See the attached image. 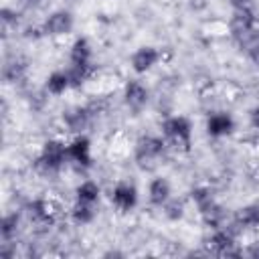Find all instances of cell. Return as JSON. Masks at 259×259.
<instances>
[{"label":"cell","mask_w":259,"mask_h":259,"mask_svg":"<svg viewBox=\"0 0 259 259\" xmlns=\"http://www.w3.org/2000/svg\"><path fill=\"white\" fill-rule=\"evenodd\" d=\"M164 156V142L156 136H142L136 144V162L142 170H152Z\"/></svg>","instance_id":"obj_1"},{"label":"cell","mask_w":259,"mask_h":259,"mask_svg":"<svg viewBox=\"0 0 259 259\" xmlns=\"http://www.w3.org/2000/svg\"><path fill=\"white\" fill-rule=\"evenodd\" d=\"M231 26V34L235 36V40L245 49L259 32L255 28V16L251 12V8H243V10H233V16L229 20Z\"/></svg>","instance_id":"obj_2"},{"label":"cell","mask_w":259,"mask_h":259,"mask_svg":"<svg viewBox=\"0 0 259 259\" xmlns=\"http://www.w3.org/2000/svg\"><path fill=\"white\" fill-rule=\"evenodd\" d=\"M162 132L170 142H174L182 150H186V152L190 150V146H192V123H190L188 117H184V115L168 117L162 123Z\"/></svg>","instance_id":"obj_3"},{"label":"cell","mask_w":259,"mask_h":259,"mask_svg":"<svg viewBox=\"0 0 259 259\" xmlns=\"http://www.w3.org/2000/svg\"><path fill=\"white\" fill-rule=\"evenodd\" d=\"M67 158H69L67 146L61 140H47L42 144V150L38 156V166L45 168L47 172H57L63 168Z\"/></svg>","instance_id":"obj_4"},{"label":"cell","mask_w":259,"mask_h":259,"mask_svg":"<svg viewBox=\"0 0 259 259\" xmlns=\"http://www.w3.org/2000/svg\"><path fill=\"white\" fill-rule=\"evenodd\" d=\"M73 26H75V18L69 10H55L47 16L42 24V32L49 36H65L73 30Z\"/></svg>","instance_id":"obj_5"},{"label":"cell","mask_w":259,"mask_h":259,"mask_svg":"<svg viewBox=\"0 0 259 259\" xmlns=\"http://www.w3.org/2000/svg\"><path fill=\"white\" fill-rule=\"evenodd\" d=\"M111 202L119 212H130L138 204V188L132 182H117L111 190Z\"/></svg>","instance_id":"obj_6"},{"label":"cell","mask_w":259,"mask_h":259,"mask_svg":"<svg viewBox=\"0 0 259 259\" xmlns=\"http://www.w3.org/2000/svg\"><path fill=\"white\" fill-rule=\"evenodd\" d=\"M235 235L229 229H214L212 237L208 239V247L212 253L221 255V257H237L241 255V251L235 249Z\"/></svg>","instance_id":"obj_7"},{"label":"cell","mask_w":259,"mask_h":259,"mask_svg":"<svg viewBox=\"0 0 259 259\" xmlns=\"http://www.w3.org/2000/svg\"><path fill=\"white\" fill-rule=\"evenodd\" d=\"M67 152H69V160H73L75 164H79L83 168L91 166V142L87 136L77 134L75 140L67 146Z\"/></svg>","instance_id":"obj_8"},{"label":"cell","mask_w":259,"mask_h":259,"mask_svg":"<svg viewBox=\"0 0 259 259\" xmlns=\"http://www.w3.org/2000/svg\"><path fill=\"white\" fill-rule=\"evenodd\" d=\"M123 101L132 111L140 113L148 103V89L140 81H127L123 87Z\"/></svg>","instance_id":"obj_9"},{"label":"cell","mask_w":259,"mask_h":259,"mask_svg":"<svg viewBox=\"0 0 259 259\" xmlns=\"http://www.w3.org/2000/svg\"><path fill=\"white\" fill-rule=\"evenodd\" d=\"M233 130H235V119L227 111H217L206 119V132L212 138L229 136V134H233Z\"/></svg>","instance_id":"obj_10"},{"label":"cell","mask_w":259,"mask_h":259,"mask_svg":"<svg viewBox=\"0 0 259 259\" xmlns=\"http://www.w3.org/2000/svg\"><path fill=\"white\" fill-rule=\"evenodd\" d=\"M158 61H160V51L158 49H154V47H140L132 55V69L138 75H142V73H148Z\"/></svg>","instance_id":"obj_11"},{"label":"cell","mask_w":259,"mask_h":259,"mask_svg":"<svg viewBox=\"0 0 259 259\" xmlns=\"http://www.w3.org/2000/svg\"><path fill=\"white\" fill-rule=\"evenodd\" d=\"M91 45L85 36H79L73 45H71V53H69V63L75 67H91Z\"/></svg>","instance_id":"obj_12"},{"label":"cell","mask_w":259,"mask_h":259,"mask_svg":"<svg viewBox=\"0 0 259 259\" xmlns=\"http://www.w3.org/2000/svg\"><path fill=\"white\" fill-rule=\"evenodd\" d=\"M170 194H172V188L166 178H154L148 186V198L154 206H164L170 200Z\"/></svg>","instance_id":"obj_13"},{"label":"cell","mask_w":259,"mask_h":259,"mask_svg":"<svg viewBox=\"0 0 259 259\" xmlns=\"http://www.w3.org/2000/svg\"><path fill=\"white\" fill-rule=\"evenodd\" d=\"M89 119H91V113L85 109V107H77V109H71L63 115V121L67 123V127L75 134H83V130L89 125Z\"/></svg>","instance_id":"obj_14"},{"label":"cell","mask_w":259,"mask_h":259,"mask_svg":"<svg viewBox=\"0 0 259 259\" xmlns=\"http://www.w3.org/2000/svg\"><path fill=\"white\" fill-rule=\"evenodd\" d=\"M235 225L241 229L259 227V204H245L235 212Z\"/></svg>","instance_id":"obj_15"},{"label":"cell","mask_w":259,"mask_h":259,"mask_svg":"<svg viewBox=\"0 0 259 259\" xmlns=\"http://www.w3.org/2000/svg\"><path fill=\"white\" fill-rule=\"evenodd\" d=\"M69 87H71V79H69L67 71H53L47 77V91L51 95H63Z\"/></svg>","instance_id":"obj_16"},{"label":"cell","mask_w":259,"mask_h":259,"mask_svg":"<svg viewBox=\"0 0 259 259\" xmlns=\"http://www.w3.org/2000/svg\"><path fill=\"white\" fill-rule=\"evenodd\" d=\"M200 217H202V221H204L206 227L223 229V225H225V210H223V206L219 202H212L208 208L200 210Z\"/></svg>","instance_id":"obj_17"},{"label":"cell","mask_w":259,"mask_h":259,"mask_svg":"<svg viewBox=\"0 0 259 259\" xmlns=\"http://www.w3.org/2000/svg\"><path fill=\"white\" fill-rule=\"evenodd\" d=\"M28 217L34 223H53V212L47 200H32L28 204Z\"/></svg>","instance_id":"obj_18"},{"label":"cell","mask_w":259,"mask_h":259,"mask_svg":"<svg viewBox=\"0 0 259 259\" xmlns=\"http://www.w3.org/2000/svg\"><path fill=\"white\" fill-rule=\"evenodd\" d=\"M71 217H73L75 223H79V225H87V223H91V221L95 219V204L77 200L75 206L71 208Z\"/></svg>","instance_id":"obj_19"},{"label":"cell","mask_w":259,"mask_h":259,"mask_svg":"<svg viewBox=\"0 0 259 259\" xmlns=\"http://www.w3.org/2000/svg\"><path fill=\"white\" fill-rule=\"evenodd\" d=\"M99 186H97V182H93V180H85V182H81L79 186H77V190H75V194H77V200H81V202H91V204H95L97 200H99Z\"/></svg>","instance_id":"obj_20"},{"label":"cell","mask_w":259,"mask_h":259,"mask_svg":"<svg viewBox=\"0 0 259 259\" xmlns=\"http://www.w3.org/2000/svg\"><path fill=\"white\" fill-rule=\"evenodd\" d=\"M192 200L196 202L198 210H204V208H208L212 202H217V200L212 198V192H210L208 188H196V190H192Z\"/></svg>","instance_id":"obj_21"},{"label":"cell","mask_w":259,"mask_h":259,"mask_svg":"<svg viewBox=\"0 0 259 259\" xmlns=\"http://www.w3.org/2000/svg\"><path fill=\"white\" fill-rule=\"evenodd\" d=\"M16 229H18V214L16 212H12V214H6L4 219H2V225H0V233H2V239H10L14 233H16Z\"/></svg>","instance_id":"obj_22"},{"label":"cell","mask_w":259,"mask_h":259,"mask_svg":"<svg viewBox=\"0 0 259 259\" xmlns=\"http://www.w3.org/2000/svg\"><path fill=\"white\" fill-rule=\"evenodd\" d=\"M245 51H247V55H249V59L259 67V34L245 47Z\"/></svg>","instance_id":"obj_23"},{"label":"cell","mask_w":259,"mask_h":259,"mask_svg":"<svg viewBox=\"0 0 259 259\" xmlns=\"http://www.w3.org/2000/svg\"><path fill=\"white\" fill-rule=\"evenodd\" d=\"M229 4L233 6V10H243V8H251L253 0H229Z\"/></svg>","instance_id":"obj_24"},{"label":"cell","mask_w":259,"mask_h":259,"mask_svg":"<svg viewBox=\"0 0 259 259\" xmlns=\"http://www.w3.org/2000/svg\"><path fill=\"white\" fill-rule=\"evenodd\" d=\"M247 255H249V257H253V259H259V241L251 243V247L247 249Z\"/></svg>","instance_id":"obj_25"},{"label":"cell","mask_w":259,"mask_h":259,"mask_svg":"<svg viewBox=\"0 0 259 259\" xmlns=\"http://www.w3.org/2000/svg\"><path fill=\"white\" fill-rule=\"evenodd\" d=\"M251 125H253L255 130H259V105L251 111Z\"/></svg>","instance_id":"obj_26"},{"label":"cell","mask_w":259,"mask_h":259,"mask_svg":"<svg viewBox=\"0 0 259 259\" xmlns=\"http://www.w3.org/2000/svg\"><path fill=\"white\" fill-rule=\"evenodd\" d=\"M28 2H30V4H32V2H34V4H38V6H40V4H42V0H28Z\"/></svg>","instance_id":"obj_27"}]
</instances>
